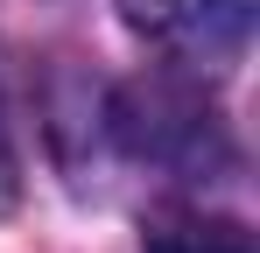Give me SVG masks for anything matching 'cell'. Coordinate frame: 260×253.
<instances>
[{
  "instance_id": "1",
  "label": "cell",
  "mask_w": 260,
  "mask_h": 253,
  "mask_svg": "<svg viewBox=\"0 0 260 253\" xmlns=\"http://www.w3.org/2000/svg\"><path fill=\"white\" fill-rule=\"evenodd\" d=\"M120 134L148 162H204V148L218 141V120L176 84H134L120 99Z\"/></svg>"
},
{
  "instance_id": "2",
  "label": "cell",
  "mask_w": 260,
  "mask_h": 253,
  "mask_svg": "<svg viewBox=\"0 0 260 253\" xmlns=\"http://www.w3.org/2000/svg\"><path fill=\"white\" fill-rule=\"evenodd\" d=\"M148 253H253L239 218H162L148 225Z\"/></svg>"
},
{
  "instance_id": "3",
  "label": "cell",
  "mask_w": 260,
  "mask_h": 253,
  "mask_svg": "<svg viewBox=\"0 0 260 253\" xmlns=\"http://www.w3.org/2000/svg\"><path fill=\"white\" fill-rule=\"evenodd\" d=\"M176 28H190L197 42H218V49H239L246 28H253V0H162Z\"/></svg>"
},
{
  "instance_id": "4",
  "label": "cell",
  "mask_w": 260,
  "mask_h": 253,
  "mask_svg": "<svg viewBox=\"0 0 260 253\" xmlns=\"http://www.w3.org/2000/svg\"><path fill=\"white\" fill-rule=\"evenodd\" d=\"M14 176H21V155H14V120H7V91H0V204L14 197Z\"/></svg>"
}]
</instances>
